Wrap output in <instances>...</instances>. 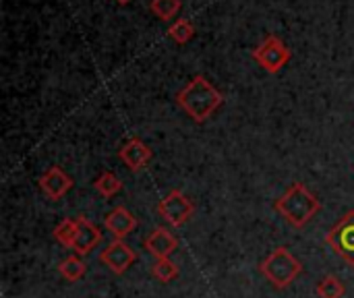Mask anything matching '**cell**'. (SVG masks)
Returning <instances> with one entry per match:
<instances>
[{
  "mask_svg": "<svg viewBox=\"0 0 354 298\" xmlns=\"http://www.w3.org/2000/svg\"><path fill=\"white\" fill-rule=\"evenodd\" d=\"M176 102L195 122H203L224 104V95L203 75H197L178 91Z\"/></svg>",
  "mask_w": 354,
  "mask_h": 298,
  "instance_id": "obj_1",
  "label": "cell"
},
{
  "mask_svg": "<svg viewBox=\"0 0 354 298\" xmlns=\"http://www.w3.org/2000/svg\"><path fill=\"white\" fill-rule=\"evenodd\" d=\"M274 209L295 228H305L322 209L319 199L303 185V183H292L288 191L276 199Z\"/></svg>",
  "mask_w": 354,
  "mask_h": 298,
  "instance_id": "obj_2",
  "label": "cell"
},
{
  "mask_svg": "<svg viewBox=\"0 0 354 298\" xmlns=\"http://www.w3.org/2000/svg\"><path fill=\"white\" fill-rule=\"evenodd\" d=\"M259 270L274 288L284 290L301 276L303 266L286 247H278L266 257V261L261 263Z\"/></svg>",
  "mask_w": 354,
  "mask_h": 298,
  "instance_id": "obj_3",
  "label": "cell"
},
{
  "mask_svg": "<svg viewBox=\"0 0 354 298\" xmlns=\"http://www.w3.org/2000/svg\"><path fill=\"white\" fill-rule=\"evenodd\" d=\"M253 58L257 60V64L261 68H266L268 73L276 75V73H280L288 64V60L292 58V52H290V48L278 35H268L253 50Z\"/></svg>",
  "mask_w": 354,
  "mask_h": 298,
  "instance_id": "obj_4",
  "label": "cell"
},
{
  "mask_svg": "<svg viewBox=\"0 0 354 298\" xmlns=\"http://www.w3.org/2000/svg\"><path fill=\"white\" fill-rule=\"evenodd\" d=\"M326 245L354 268V209L346 212L342 220L328 232Z\"/></svg>",
  "mask_w": 354,
  "mask_h": 298,
  "instance_id": "obj_5",
  "label": "cell"
},
{
  "mask_svg": "<svg viewBox=\"0 0 354 298\" xmlns=\"http://www.w3.org/2000/svg\"><path fill=\"white\" fill-rule=\"evenodd\" d=\"M195 207L191 203V199L187 195H183V191L172 189L160 203H158V214L174 228H180L183 224H187L193 216Z\"/></svg>",
  "mask_w": 354,
  "mask_h": 298,
  "instance_id": "obj_6",
  "label": "cell"
},
{
  "mask_svg": "<svg viewBox=\"0 0 354 298\" xmlns=\"http://www.w3.org/2000/svg\"><path fill=\"white\" fill-rule=\"evenodd\" d=\"M102 263L116 276H122L137 259L135 251L124 241H112L100 255Z\"/></svg>",
  "mask_w": 354,
  "mask_h": 298,
  "instance_id": "obj_7",
  "label": "cell"
},
{
  "mask_svg": "<svg viewBox=\"0 0 354 298\" xmlns=\"http://www.w3.org/2000/svg\"><path fill=\"white\" fill-rule=\"evenodd\" d=\"M120 160L124 162V166L133 172H139L141 168H145L151 160V149L137 137H131L124 141V145L118 151Z\"/></svg>",
  "mask_w": 354,
  "mask_h": 298,
  "instance_id": "obj_8",
  "label": "cell"
},
{
  "mask_svg": "<svg viewBox=\"0 0 354 298\" xmlns=\"http://www.w3.org/2000/svg\"><path fill=\"white\" fill-rule=\"evenodd\" d=\"M102 241V232L95 224H91L87 218H77V234L73 241V251L77 255H89Z\"/></svg>",
  "mask_w": 354,
  "mask_h": 298,
  "instance_id": "obj_9",
  "label": "cell"
},
{
  "mask_svg": "<svg viewBox=\"0 0 354 298\" xmlns=\"http://www.w3.org/2000/svg\"><path fill=\"white\" fill-rule=\"evenodd\" d=\"M39 187H41V191L46 193V197H50V199L56 201V199L64 197V195L73 189V178H71L66 172H62L58 166H52L50 170H46V172L41 174Z\"/></svg>",
  "mask_w": 354,
  "mask_h": 298,
  "instance_id": "obj_10",
  "label": "cell"
},
{
  "mask_svg": "<svg viewBox=\"0 0 354 298\" xmlns=\"http://www.w3.org/2000/svg\"><path fill=\"white\" fill-rule=\"evenodd\" d=\"M178 247V241L172 232H168L164 226H158L147 239H145V249L156 257V259H168Z\"/></svg>",
  "mask_w": 354,
  "mask_h": 298,
  "instance_id": "obj_11",
  "label": "cell"
},
{
  "mask_svg": "<svg viewBox=\"0 0 354 298\" xmlns=\"http://www.w3.org/2000/svg\"><path fill=\"white\" fill-rule=\"evenodd\" d=\"M106 230L114 236V241H122L127 239L135 228H137V220L133 218V214L127 207H116L106 216Z\"/></svg>",
  "mask_w": 354,
  "mask_h": 298,
  "instance_id": "obj_12",
  "label": "cell"
},
{
  "mask_svg": "<svg viewBox=\"0 0 354 298\" xmlns=\"http://www.w3.org/2000/svg\"><path fill=\"white\" fill-rule=\"evenodd\" d=\"M58 272H60V276H62L64 280H68V282H79V280L85 276L87 268H85L83 259H79L77 255H73V257H66V259L58 266Z\"/></svg>",
  "mask_w": 354,
  "mask_h": 298,
  "instance_id": "obj_13",
  "label": "cell"
},
{
  "mask_svg": "<svg viewBox=\"0 0 354 298\" xmlns=\"http://www.w3.org/2000/svg\"><path fill=\"white\" fill-rule=\"evenodd\" d=\"M93 187H95V191H97L100 195H104V197H114V195L122 189V183H120V178H118L116 174L104 172V174H100V178L93 183Z\"/></svg>",
  "mask_w": 354,
  "mask_h": 298,
  "instance_id": "obj_14",
  "label": "cell"
},
{
  "mask_svg": "<svg viewBox=\"0 0 354 298\" xmlns=\"http://www.w3.org/2000/svg\"><path fill=\"white\" fill-rule=\"evenodd\" d=\"M168 35L176 41V44H187L193 35H195V27L189 19H178L176 23H172L168 27Z\"/></svg>",
  "mask_w": 354,
  "mask_h": 298,
  "instance_id": "obj_15",
  "label": "cell"
},
{
  "mask_svg": "<svg viewBox=\"0 0 354 298\" xmlns=\"http://www.w3.org/2000/svg\"><path fill=\"white\" fill-rule=\"evenodd\" d=\"M151 274H153L156 280L168 284V282H172V280L178 276V268H176V263H172L170 259H158V261L153 263V268H151Z\"/></svg>",
  "mask_w": 354,
  "mask_h": 298,
  "instance_id": "obj_16",
  "label": "cell"
},
{
  "mask_svg": "<svg viewBox=\"0 0 354 298\" xmlns=\"http://www.w3.org/2000/svg\"><path fill=\"white\" fill-rule=\"evenodd\" d=\"M344 286H342V282L338 280V278H334V276H326L322 282H319V286H317V295L319 298H342L344 297Z\"/></svg>",
  "mask_w": 354,
  "mask_h": 298,
  "instance_id": "obj_17",
  "label": "cell"
},
{
  "mask_svg": "<svg viewBox=\"0 0 354 298\" xmlns=\"http://www.w3.org/2000/svg\"><path fill=\"white\" fill-rule=\"evenodd\" d=\"M75 234H77V220H62L54 228V239L64 247H73Z\"/></svg>",
  "mask_w": 354,
  "mask_h": 298,
  "instance_id": "obj_18",
  "label": "cell"
},
{
  "mask_svg": "<svg viewBox=\"0 0 354 298\" xmlns=\"http://www.w3.org/2000/svg\"><path fill=\"white\" fill-rule=\"evenodd\" d=\"M149 6L156 17H160L162 21H170L180 8V0H151Z\"/></svg>",
  "mask_w": 354,
  "mask_h": 298,
  "instance_id": "obj_19",
  "label": "cell"
},
{
  "mask_svg": "<svg viewBox=\"0 0 354 298\" xmlns=\"http://www.w3.org/2000/svg\"><path fill=\"white\" fill-rule=\"evenodd\" d=\"M116 2H118V4H129L131 0H116Z\"/></svg>",
  "mask_w": 354,
  "mask_h": 298,
  "instance_id": "obj_20",
  "label": "cell"
}]
</instances>
